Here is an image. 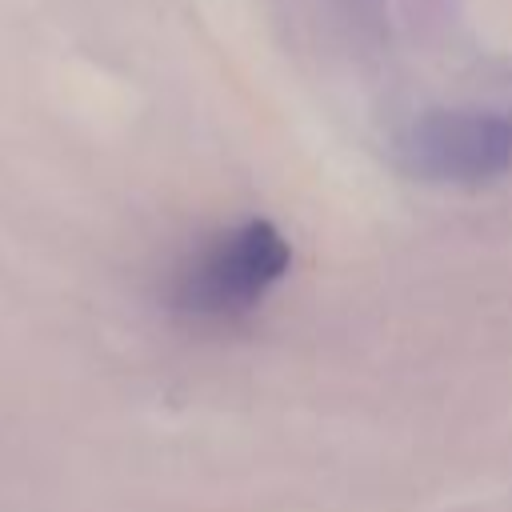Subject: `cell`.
Segmentation results:
<instances>
[{
    "label": "cell",
    "mask_w": 512,
    "mask_h": 512,
    "mask_svg": "<svg viewBox=\"0 0 512 512\" xmlns=\"http://www.w3.org/2000/svg\"><path fill=\"white\" fill-rule=\"evenodd\" d=\"M292 244L272 220H244L240 228L204 244L176 276V304L200 320H232L252 312L272 284L284 280Z\"/></svg>",
    "instance_id": "6da1fadb"
},
{
    "label": "cell",
    "mask_w": 512,
    "mask_h": 512,
    "mask_svg": "<svg viewBox=\"0 0 512 512\" xmlns=\"http://www.w3.org/2000/svg\"><path fill=\"white\" fill-rule=\"evenodd\" d=\"M404 164L432 184H488L512 168V116L432 108L404 132Z\"/></svg>",
    "instance_id": "7a4b0ae2"
}]
</instances>
